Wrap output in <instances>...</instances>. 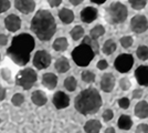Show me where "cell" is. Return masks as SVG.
<instances>
[{
    "instance_id": "26",
    "label": "cell",
    "mask_w": 148,
    "mask_h": 133,
    "mask_svg": "<svg viewBox=\"0 0 148 133\" xmlns=\"http://www.w3.org/2000/svg\"><path fill=\"white\" fill-rule=\"evenodd\" d=\"M105 33V28L103 25H95V27H93L92 29H91V31H90V37L94 40H96L97 38L99 37H102V36H104Z\"/></svg>"
},
{
    "instance_id": "34",
    "label": "cell",
    "mask_w": 148,
    "mask_h": 133,
    "mask_svg": "<svg viewBox=\"0 0 148 133\" xmlns=\"http://www.w3.org/2000/svg\"><path fill=\"white\" fill-rule=\"evenodd\" d=\"M130 85H132V83H130L128 78H122V79L119 80V87H121V89L124 90V91H127V90L130 88Z\"/></svg>"
},
{
    "instance_id": "13",
    "label": "cell",
    "mask_w": 148,
    "mask_h": 133,
    "mask_svg": "<svg viewBox=\"0 0 148 133\" xmlns=\"http://www.w3.org/2000/svg\"><path fill=\"white\" fill-rule=\"evenodd\" d=\"M101 89L104 92H111L115 87V76L112 73H105L101 78Z\"/></svg>"
},
{
    "instance_id": "20",
    "label": "cell",
    "mask_w": 148,
    "mask_h": 133,
    "mask_svg": "<svg viewBox=\"0 0 148 133\" xmlns=\"http://www.w3.org/2000/svg\"><path fill=\"white\" fill-rule=\"evenodd\" d=\"M59 18L64 25H70L71 22H73L74 20V13L71 9L68 8H62L61 10L59 11Z\"/></svg>"
},
{
    "instance_id": "37",
    "label": "cell",
    "mask_w": 148,
    "mask_h": 133,
    "mask_svg": "<svg viewBox=\"0 0 148 133\" xmlns=\"http://www.w3.org/2000/svg\"><path fill=\"white\" fill-rule=\"evenodd\" d=\"M103 120L105 121V122H110V121L114 118V112L112 111L111 109H106L104 112H103Z\"/></svg>"
},
{
    "instance_id": "1",
    "label": "cell",
    "mask_w": 148,
    "mask_h": 133,
    "mask_svg": "<svg viewBox=\"0 0 148 133\" xmlns=\"http://www.w3.org/2000/svg\"><path fill=\"white\" fill-rule=\"evenodd\" d=\"M36 47L34 38L29 33H19L11 40L7 49V56L18 65H25L30 61V54Z\"/></svg>"
},
{
    "instance_id": "29",
    "label": "cell",
    "mask_w": 148,
    "mask_h": 133,
    "mask_svg": "<svg viewBox=\"0 0 148 133\" xmlns=\"http://www.w3.org/2000/svg\"><path fill=\"white\" fill-rule=\"evenodd\" d=\"M81 78L84 82L86 83H92L95 81V73L93 71L90 70H84L82 73H81Z\"/></svg>"
},
{
    "instance_id": "12",
    "label": "cell",
    "mask_w": 148,
    "mask_h": 133,
    "mask_svg": "<svg viewBox=\"0 0 148 133\" xmlns=\"http://www.w3.org/2000/svg\"><path fill=\"white\" fill-rule=\"evenodd\" d=\"M5 27L8 31L16 32L21 28V19L17 14H9L5 18Z\"/></svg>"
},
{
    "instance_id": "38",
    "label": "cell",
    "mask_w": 148,
    "mask_h": 133,
    "mask_svg": "<svg viewBox=\"0 0 148 133\" xmlns=\"http://www.w3.org/2000/svg\"><path fill=\"white\" fill-rule=\"evenodd\" d=\"M118 105L121 107L122 109H128L130 105V101L128 98H121L119 100H118Z\"/></svg>"
},
{
    "instance_id": "18",
    "label": "cell",
    "mask_w": 148,
    "mask_h": 133,
    "mask_svg": "<svg viewBox=\"0 0 148 133\" xmlns=\"http://www.w3.org/2000/svg\"><path fill=\"white\" fill-rule=\"evenodd\" d=\"M134 113L139 119H146L148 118V102L147 101H139L135 105Z\"/></svg>"
},
{
    "instance_id": "11",
    "label": "cell",
    "mask_w": 148,
    "mask_h": 133,
    "mask_svg": "<svg viewBox=\"0 0 148 133\" xmlns=\"http://www.w3.org/2000/svg\"><path fill=\"white\" fill-rule=\"evenodd\" d=\"M52 102H53V105L56 109L68 108L70 105V96L66 93H64L63 91H58L53 95Z\"/></svg>"
},
{
    "instance_id": "2",
    "label": "cell",
    "mask_w": 148,
    "mask_h": 133,
    "mask_svg": "<svg viewBox=\"0 0 148 133\" xmlns=\"http://www.w3.org/2000/svg\"><path fill=\"white\" fill-rule=\"evenodd\" d=\"M30 28L39 40L49 41L56 31V19L49 10L41 9L33 16Z\"/></svg>"
},
{
    "instance_id": "16",
    "label": "cell",
    "mask_w": 148,
    "mask_h": 133,
    "mask_svg": "<svg viewBox=\"0 0 148 133\" xmlns=\"http://www.w3.org/2000/svg\"><path fill=\"white\" fill-rule=\"evenodd\" d=\"M42 85L45 87L48 90L56 89V85H58V76L54 73H52V72L44 73L42 76Z\"/></svg>"
},
{
    "instance_id": "44",
    "label": "cell",
    "mask_w": 148,
    "mask_h": 133,
    "mask_svg": "<svg viewBox=\"0 0 148 133\" xmlns=\"http://www.w3.org/2000/svg\"><path fill=\"white\" fill-rule=\"evenodd\" d=\"M6 94H7L6 89L3 88V87H0V101H2V100L6 99Z\"/></svg>"
},
{
    "instance_id": "28",
    "label": "cell",
    "mask_w": 148,
    "mask_h": 133,
    "mask_svg": "<svg viewBox=\"0 0 148 133\" xmlns=\"http://www.w3.org/2000/svg\"><path fill=\"white\" fill-rule=\"evenodd\" d=\"M63 84H64V88L66 89L68 91L72 92V91H75V89L77 87V81H76V79L74 76H68L64 80Z\"/></svg>"
},
{
    "instance_id": "25",
    "label": "cell",
    "mask_w": 148,
    "mask_h": 133,
    "mask_svg": "<svg viewBox=\"0 0 148 133\" xmlns=\"http://www.w3.org/2000/svg\"><path fill=\"white\" fill-rule=\"evenodd\" d=\"M116 50V42L113 40V39H108L105 41V43L103 44V52L105 54L110 56V54H113Z\"/></svg>"
},
{
    "instance_id": "32",
    "label": "cell",
    "mask_w": 148,
    "mask_h": 133,
    "mask_svg": "<svg viewBox=\"0 0 148 133\" xmlns=\"http://www.w3.org/2000/svg\"><path fill=\"white\" fill-rule=\"evenodd\" d=\"M11 102L14 107H21L25 102V96L21 93H14L11 98Z\"/></svg>"
},
{
    "instance_id": "7",
    "label": "cell",
    "mask_w": 148,
    "mask_h": 133,
    "mask_svg": "<svg viewBox=\"0 0 148 133\" xmlns=\"http://www.w3.org/2000/svg\"><path fill=\"white\" fill-rule=\"evenodd\" d=\"M133 64H134V58L130 53H122L114 61L115 69L117 70L118 72H121V73L128 72L132 69Z\"/></svg>"
},
{
    "instance_id": "33",
    "label": "cell",
    "mask_w": 148,
    "mask_h": 133,
    "mask_svg": "<svg viewBox=\"0 0 148 133\" xmlns=\"http://www.w3.org/2000/svg\"><path fill=\"white\" fill-rule=\"evenodd\" d=\"M119 42H121L123 48H126V49H127V48L132 47V44L134 42V39H133V37H130V36H124V37L121 38Z\"/></svg>"
},
{
    "instance_id": "45",
    "label": "cell",
    "mask_w": 148,
    "mask_h": 133,
    "mask_svg": "<svg viewBox=\"0 0 148 133\" xmlns=\"http://www.w3.org/2000/svg\"><path fill=\"white\" fill-rule=\"evenodd\" d=\"M83 1H84V0H70V2H71L73 6H79Z\"/></svg>"
},
{
    "instance_id": "14",
    "label": "cell",
    "mask_w": 148,
    "mask_h": 133,
    "mask_svg": "<svg viewBox=\"0 0 148 133\" xmlns=\"http://www.w3.org/2000/svg\"><path fill=\"white\" fill-rule=\"evenodd\" d=\"M97 9L94 7H86L81 11V20L85 23H91L97 18Z\"/></svg>"
},
{
    "instance_id": "35",
    "label": "cell",
    "mask_w": 148,
    "mask_h": 133,
    "mask_svg": "<svg viewBox=\"0 0 148 133\" xmlns=\"http://www.w3.org/2000/svg\"><path fill=\"white\" fill-rule=\"evenodd\" d=\"M11 7L10 0H0V13L6 12L7 10H9Z\"/></svg>"
},
{
    "instance_id": "30",
    "label": "cell",
    "mask_w": 148,
    "mask_h": 133,
    "mask_svg": "<svg viewBox=\"0 0 148 133\" xmlns=\"http://www.w3.org/2000/svg\"><path fill=\"white\" fill-rule=\"evenodd\" d=\"M136 54L139 60L142 61H146L148 59V47L146 45H139L138 49L136 51Z\"/></svg>"
},
{
    "instance_id": "47",
    "label": "cell",
    "mask_w": 148,
    "mask_h": 133,
    "mask_svg": "<svg viewBox=\"0 0 148 133\" xmlns=\"http://www.w3.org/2000/svg\"><path fill=\"white\" fill-rule=\"evenodd\" d=\"M93 3H97V5H102V3H104L106 0H91Z\"/></svg>"
},
{
    "instance_id": "24",
    "label": "cell",
    "mask_w": 148,
    "mask_h": 133,
    "mask_svg": "<svg viewBox=\"0 0 148 133\" xmlns=\"http://www.w3.org/2000/svg\"><path fill=\"white\" fill-rule=\"evenodd\" d=\"M82 43L87 44V45H88V47H90V48L94 51L95 56H96V54H99V43H97V40H94V39H92L90 36H86V37H84V38H83V40H82Z\"/></svg>"
},
{
    "instance_id": "40",
    "label": "cell",
    "mask_w": 148,
    "mask_h": 133,
    "mask_svg": "<svg viewBox=\"0 0 148 133\" xmlns=\"http://www.w3.org/2000/svg\"><path fill=\"white\" fill-rule=\"evenodd\" d=\"M96 67H97V69L99 70H105L107 67H108V62L106 61V60H99V62H97V64H96Z\"/></svg>"
},
{
    "instance_id": "31",
    "label": "cell",
    "mask_w": 148,
    "mask_h": 133,
    "mask_svg": "<svg viewBox=\"0 0 148 133\" xmlns=\"http://www.w3.org/2000/svg\"><path fill=\"white\" fill-rule=\"evenodd\" d=\"M128 2L135 10H142L147 5V0H128Z\"/></svg>"
},
{
    "instance_id": "41",
    "label": "cell",
    "mask_w": 148,
    "mask_h": 133,
    "mask_svg": "<svg viewBox=\"0 0 148 133\" xmlns=\"http://www.w3.org/2000/svg\"><path fill=\"white\" fill-rule=\"evenodd\" d=\"M143 90L142 89H135L134 91H133V98L134 99H139V98H142L143 96Z\"/></svg>"
},
{
    "instance_id": "27",
    "label": "cell",
    "mask_w": 148,
    "mask_h": 133,
    "mask_svg": "<svg viewBox=\"0 0 148 133\" xmlns=\"http://www.w3.org/2000/svg\"><path fill=\"white\" fill-rule=\"evenodd\" d=\"M70 34H71V38L73 39L74 41H77L84 36V29L81 25H75L73 29L70 31Z\"/></svg>"
},
{
    "instance_id": "6",
    "label": "cell",
    "mask_w": 148,
    "mask_h": 133,
    "mask_svg": "<svg viewBox=\"0 0 148 133\" xmlns=\"http://www.w3.org/2000/svg\"><path fill=\"white\" fill-rule=\"evenodd\" d=\"M38 80V74L36 70L32 68H25L20 70L16 76V83L23 90H30Z\"/></svg>"
},
{
    "instance_id": "39",
    "label": "cell",
    "mask_w": 148,
    "mask_h": 133,
    "mask_svg": "<svg viewBox=\"0 0 148 133\" xmlns=\"http://www.w3.org/2000/svg\"><path fill=\"white\" fill-rule=\"evenodd\" d=\"M135 133H148V124L146 123H140L136 127Z\"/></svg>"
},
{
    "instance_id": "3",
    "label": "cell",
    "mask_w": 148,
    "mask_h": 133,
    "mask_svg": "<svg viewBox=\"0 0 148 133\" xmlns=\"http://www.w3.org/2000/svg\"><path fill=\"white\" fill-rule=\"evenodd\" d=\"M102 104V96L99 93V91L94 88L82 90L74 100V107L76 111L83 115L97 113Z\"/></svg>"
},
{
    "instance_id": "17",
    "label": "cell",
    "mask_w": 148,
    "mask_h": 133,
    "mask_svg": "<svg viewBox=\"0 0 148 133\" xmlns=\"http://www.w3.org/2000/svg\"><path fill=\"white\" fill-rule=\"evenodd\" d=\"M31 101L33 104H36L38 107H43L48 102V96L42 90H36L31 94Z\"/></svg>"
},
{
    "instance_id": "46",
    "label": "cell",
    "mask_w": 148,
    "mask_h": 133,
    "mask_svg": "<svg viewBox=\"0 0 148 133\" xmlns=\"http://www.w3.org/2000/svg\"><path fill=\"white\" fill-rule=\"evenodd\" d=\"M105 133H116V131H115V129L113 127H108L105 130Z\"/></svg>"
},
{
    "instance_id": "23",
    "label": "cell",
    "mask_w": 148,
    "mask_h": 133,
    "mask_svg": "<svg viewBox=\"0 0 148 133\" xmlns=\"http://www.w3.org/2000/svg\"><path fill=\"white\" fill-rule=\"evenodd\" d=\"M53 49L56 51V52H62V51H65L68 49L69 47V42H68V39L64 38V37H60L54 40L53 42Z\"/></svg>"
},
{
    "instance_id": "48",
    "label": "cell",
    "mask_w": 148,
    "mask_h": 133,
    "mask_svg": "<svg viewBox=\"0 0 148 133\" xmlns=\"http://www.w3.org/2000/svg\"><path fill=\"white\" fill-rule=\"evenodd\" d=\"M0 61H1V54H0Z\"/></svg>"
},
{
    "instance_id": "5",
    "label": "cell",
    "mask_w": 148,
    "mask_h": 133,
    "mask_svg": "<svg viewBox=\"0 0 148 133\" xmlns=\"http://www.w3.org/2000/svg\"><path fill=\"white\" fill-rule=\"evenodd\" d=\"M71 56L73 61L79 67H87L92 62V60L95 57V53L87 44L81 43L80 45L74 48L73 51L71 52Z\"/></svg>"
},
{
    "instance_id": "21",
    "label": "cell",
    "mask_w": 148,
    "mask_h": 133,
    "mask_svg": "<svg viewBox=\"0 0 148 133\" xmlns=\"http://www.w3.org/2000/svg\"><path fill=\"white\" fill-rule=\"evenodd\" d=\"M117 127L121 130H124V131L130 130L132 127H133V120H132V118H130V115H127V114L121 115L117 121Z\"/></svg>"
},
{
    "instance_id": "43",
    "label": "cell",
    "mask_w": 148,
    "mask_h": 133,
    "mask_svg": "<svg viewBox=\"0 0 148 133\" xmlns=\"http://www.w3.org/2000/svg\"><path fill=\"white\" fill-rule=\"evenodd\" d=\"M63 0H48V2H49V5L51 7H58L61 5V2Z\"/></svg>"
},
{
    "instance_id": "22",
    "label": "cell",
    "mask_w": 148,
    "mask_h": 133,
    "mask_svg": "<svg viewBox=\"0 0 148 133\" xmlns=\"http://www.w3.org/2000/svg\"><path fill=\"white\" fill-rule=\"evenodd\" d=\"M54 68L59 73H65L70 70V62L65 57H60L59 59H56Z\"/></svg>"
},
{
    "instance_id": "8",
    "label": "cell",
    "mask_w": 148,
    "mask_h": 133,
    "mask_svg": "<svg viewBox=\"0 0 148 133\" xmlns=\"http://www.w3.org/2000/svg\"><path fill=\"white\" fill-rule=\"evenodd\" d=\"M51 60H52V58L48 51L39 50L36 52V54L33 57V65L38 70L47 69L51 64Z\"/></svg>"
},
{
    "instance_id": "15",
    "label": "cell",
    "mask_w": 148,
    "mask_h": 133,
    "mask_svg": "<svg viewBox=\"0 0 148 133\" xmlns=\"http://www.w3.org/2000/svg\"><path fill=\"white\" fill-rule=\"evenodd\" d=\"M137 82L143 87H148V65H139L135 71Z\"/></svg>"
},
{
    "instance_id": "42",
    "label": "cell",
    "mask_w": 148,
    "mask_h": 133,
    "mask_svg": "<svg viewBox=\"0 0 148 133\" xmlns=\"http://www.w3.org/2000/svg\"><path fill=\"white\" fill-rule=\"evenodd\" d=\"M8 43V37L3 33H0V47H3Z\"/></svg>"
},
{
    "instance_id": "36",
    "label": "cell",
    "mask_w": 148,
    "mask_h": 133,
    "mask_svg": "<svg viewBox=\"0 0 148 133\" xmlns=\"http://www.w3.org/2000/svg\"><path fill=\"white\" fill-rule=\"evenodd\" d=\"M0 74H1V78L5 80V81H10L11 80V71L8 69V68H3L0 71Z\"/></svg>"
},
{
    "instance_id": "9",
    "label": "cell",
    "mask_w": 148,
    "mask_h": 133,
    "mask_svg": "<svg viewBox=\"0 0 148 133\" xmlns=\"http://www.w3.org/2000/svg\"><path fill=\"white\" fill-rule=\"evenodd\" d=\"M130 29L135 33H143L148 29V20L143 14H136L130 20Z\"/></svg>"
},
{
    "instance_id": "4",
    "label": "cell",
    "mask_w": 148,
    "mask_h": 133,
    "mask_svg": "<svg viewBox=\"0 0 148 133\" xmlns=\"http://www.w3.org/2000/svg\"><path fill=\"white\" fill-rule=\"evenodd\" d=\"M127 16H128L127 7L122 2H113L106 9L105 19L111 25H117L124 22L127 19Z\"/></svg>"
},
{
    "instance_id": "19",
    "label": "cell",
    "mask_w": 148,
    "mask_h": 133,
    "mask_svg": "<svg viewBox=\"0 0 148 133\" xmlns=\"http://www.w3.org/2000/svg\"><path fill=\"white\" fill-rule=\"evenodd\" d=\"M102 129V123L97 119L88 120L84 124V131L86 133H99Z\"/></svg>"
},
{
    "instance_id": "10",
    "label": "cell",
    "mask_w": 148,
    "mask_h": 133,
    "mask_svg": "<svg viewBox=\"0 0 148 133\" xmlns=\"http://www.w3.org/2000/svg\"><path fill=\"white\" fill-rule=\"evenodd\" d=\"M14 7L21 13L29 14L34 11L36 2L34 0H14Z\"/></svg>"
}]
</instances>
